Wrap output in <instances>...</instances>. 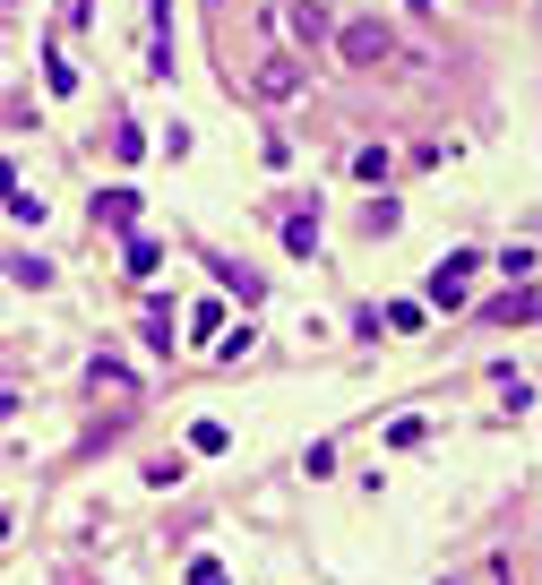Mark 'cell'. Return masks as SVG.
Here are the masks:
<instances>
[{
	"instance_id": "obj_1",
	"label": "cell",
	"mask_w": 542,
	"mask_h": 585,
	"mask_svg": "<svg viewBox=\"0 0 542 585\" xmlns=\"http://www.w3.org/2000/svg\"><path fill=\"white\" fill-rule=\"evenodd\" d=\"M190 585H224V569H216V560H199V569H190Z\"/></svg>"
}]
</instances>
